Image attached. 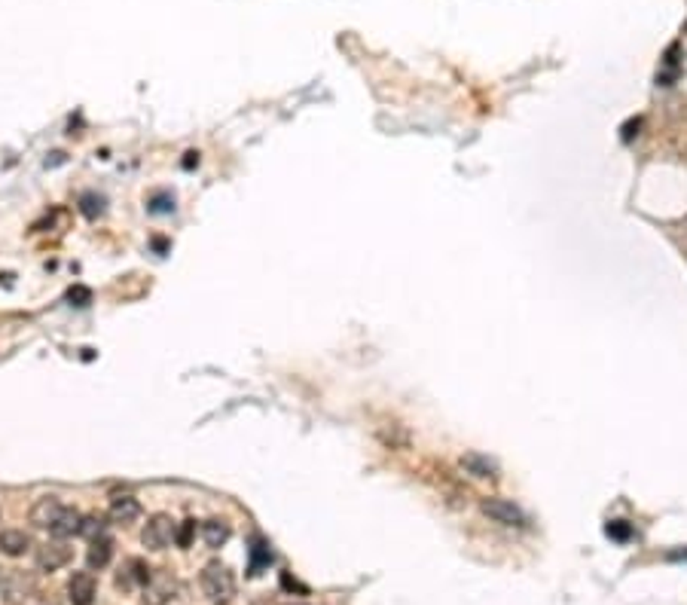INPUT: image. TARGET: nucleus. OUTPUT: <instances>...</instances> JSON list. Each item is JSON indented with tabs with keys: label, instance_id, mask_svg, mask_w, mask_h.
<instances>
[{
	"label": "nucleus",
	"instance_id": "19",
	"mask_svg": "<svg viewBox=\"0 0 687 605\" xmlns=\"http://www.w3.org/2000/svg\"><path fill=\"white\" fill-rule=\"evenodd\" d=\"M147 211L150 215H171L175 211V196L171 192H153L147 199Z\"/></svg>",
	"mask_w": 687,
	"mask_h": 605
},
{
	"label": "nucleus",
	"instance_id": "9",
	"mask_svg": "<svg viewBox=\"0 0 687 605\" xmlns=\"http://www.w3.org/2000/svg\"><path fill=\"white\" fill-rule=\"evenodd\" d=\"M107 517L113 522H120V526H129V522H135L141 517V501H137L135 495H116V499L110 501Z\"/></svg>",
	"mask_w": 687,
	"mask_h": 605
},
{
	"label": "nucleus",
	"instance_id": "5",
	"mask_svg": "<svg viewBox=\"0 0 687 605\" xmlns=\"http://www.w3.org/2000/svg\"><path fill=\"white\" fill-rule=\"evenodd\" d=\"M483 514L495 522H501V526H526V514L519 511L513 501L507 499H483Z\"/></svg>",
	"mask_w": 687,
	"mask_h": 605
},
{
	"label": "nucleus",
	"instance_id": "16",
	"mask_svg": "<svg viewBox=\"0 0 687 605\" xmlns=\"http://www.w3.org/2000/svg\"><path fill=\"white\" fill-rule=\"evenodd\" d=\"M80 211H82V217L98 220L101 215H105V196H98V192H82V196H80Z\"/></svg>",
	"mask_w": 687,
	"mask_h": 605
},
{
	"label": "nucleus",
	"instance_id": "7",
	"mask_svg": "<svg viewBox=\"0 0 687 605\" xmlns=\"http://www.w3.org/2000/svg\"><path fill=\"white\" fill-rule=\"evenodd\" d=\"M95 593H98V584H95L92 572H74L67 581V600L71 605H92Z\"/></svg>",
	"mask_w": 687,
	"mask_h": 605
},
{
	"label": "nucleus",
	"instance_id": "23",
	"mask_svg": "<svg viewBox=\"0 0 687 605\" xmlns=\"http://www.w3.org/2000/svg\"><path fill=\"white\" fill-rule=\"evenodd\" d=\"M196 165H199V153H196V150H190V153L187 156H183V169H196Z\"/></svg>",
	"mask_w": 687,
	"mask_h": 605
},
{
	"label": "nucleus",
	"instance_id": "24",
	"mask_svg": "<svg viewBox=\"0 0 687 605\" xmlns=\"http://www.w3.org/2000/svg\"><path fill=\"white\" fill-rule=\"evenodd\" d=\"M642 126V120H632V122H627V129H623V141H632V129H638ZM638 135V132H636Z\"/></svg>",
	"mask_w": 687,
	"mask_h": 605
},
{
	"label": "nucleus",
	"instance_id": "3",
	"mask_svg": "<svg viewBox=\"0 0 687 605\" xmlns=\"http://www.w3.org/2000/svg\"><path fill=\"white\" fill-rule=\"evenodd\" d=\"M144 605H168L177 593V581L168 572H150V581L141 587Z\"/></svg>",
	"mask_w": 687,
	"mask_h": 605
},
{
	"label": "nucleus",
	"instance_id": "8",
	"mask_svg": "<svg viewBox=\"0 0 687 605\" xmlns=\"http://www.w3.org/2000/svg\"><path fill=\"white\" fill-rule=\"evenodd\" d=\"M458 465H462L465 474H471V477H477V480L498 477V465H495L489 456H483V452H465V456L458 459Z\"/></svg>",
	"mask_w": 687,
	"mask_h": 605
},
{
	"label": "nucleus",
	"instance_id": "18",
	"mask_svg": "<svg viewBox=\"0 0 687 605\" xmlns=\"http://www.w3.org/2000/svg\"><path fill=\"white\" fill-rule=\"evenodd\" d=\"M675 52H678V43L669 46V52H666V67L657 74V82H660V86H672V82H675V77H678V59H675Z\"/></svg>",
	"mask_w": 687,
	"mask_h": 605
},
{
	"label": "nucleus",
	"instance_id": "11",
	"mask_svg": "<svg viewBox=\"0 0 687 605\" xmlns=\"http://www.w3.org/2000/svg\"><path fill=\"white\" fill-rule=\"evenodd\" d=\"M113 560V538L110 535H101V538L89 541V550H86V566L92 569H105L107 562Z\"/></svg>",
	"mask_w": 687,
	"mask_h": 605
},
{
	"label": "nucleus",
	"instance_id": "26",
	"mask_svg": "<svg viewBox=\"0 0 687 605\" xmlns=\"http://www.w3.org/2000/svg\"><path fill=\"white\" fill-rule=\"evenodd\" d=\"M291 605H306V602H291Z\"/></svg>",
	"mask_w": 687,
	"mask_h": 605
},
{
	"label": "nucleus",
	"instance_id": "14",
	"mask_svg": "<svg viewBox=\"0 0 687 605\" xmlns=\"http://www.w3.org/2000/svg\"><path fill=\"white\" fill-rule=\"evenodd\" d=\"M27 547H31V535L22 532V529H6V532H0V550L6 556H22L27 554Z\"/></svg>",
	"mask_w": 687,
	"mask_h": 605
},
{
	"label": "nucleus",
	"instance_id": "12",
	"mask_svg": "<svg viewBox=\"0 0 687 605\" xmlns=\"http://www.w3.org/2000/svg\"><path fill=\"white\" fill-rule=\"evenodd\" d=\"M80 520H82L80 511H74V507H61V514L55 517V522L50 526V535H52V538H59V541L71 538V535L80 532Z\"/></svg>",
	"mask_w": 687,
	"mask_h": 605
},
{
	"label": "nucleus",
	"instance_id": "15",
	"mask_svg": "<svg viewBox=\"0 0 687 605\" xmlns=\"http://www.w3.org/2000/svg\"><path fill=\"white\" fill-rule=\"evenodd\" d=\"M230 522H223V520H208V522H202V538H205V545H208L211 550H217V547H223L226 541H230Z\"/></svg>",
	"mask_w": 687,
	"mask_h": 605
},
{
	"label": "nucleus",
	"instance_id": "10",
	"mask_svg": "<svg viewBox=\"0 0 687 605\" xmlns=\"http://www.w3.org/2000/svg\"><path fill=\"white\" fill-rule=\"evenodd\" d=\"M61 501L55 499V495H43V499H37L34 501V507H31V522L37 529H50L52 522H55V517L61 514Z\"/></svg>",
	"mask_w": 687,
	"mask_h": 605
},
{
	"label": "nucleus",
	"instance_id": "22",
	"mask_svg": "<svg viewBox=\"0 0 687 605\" xmlns=\"http://www.w3.org/2000/svg\"><path fill=\"white\" fill-rule=\"evenodd\" d=\"M67 300H71V306H89V302H92V291H89V287H82V285H77V287H71V291H67Z\"/></svg>",
	"mask_w": 687,
	"mask_h": 605
},
{
	"label": "nucleus",
	"instance_id": "20",
	"mask_svg": "<svg viewBox=\"0 0 687 605\" xmlns=\"http://www.w3.org/2000/svg\"><path fill=\"white\" fill-rule=\"evenodd\" d=\"M605 535L614 541H629L632 538V526L627 520H611L608 526H605Z\"/></svg>",
	"mask_w": 687,
	"mask_h": 605
},
{
	"label": "nucleus",
	"instance_id": "17",
	"mask_svg": "<svg viewBox=\"0 0 687 605\" xmlns=\"http://www.w3.org/2000/svg\"><path fill=\"white\" fill-rule=\"evenodd\" d=\"M77 535H82L86 541H95V538H101V535H107V522H105V517H82L80 520V532Z\"/></svg>",
	"mask_w": 687,
	"mask_h": 605
},
{
	"label": "nucleus",
	"instance_id": "13",
	"mask_svg": "<svg viewBox=\"0 0 687 605\" xmlns=\"http://www.w3.org/2000/svg\"><path fill=\"white\" fill-rule=\"evenodd\" d=\"M247 556H251V562H247V575H260L263 569H269V566H272L269 541H263L260 535H254V538H251V547H247Z\"/></svg>",
	"mask_w": 687,
	"mask_h": 605
},
{
	"label": "nucleus",
	"instance_id": "4",
	"mask_svg": "<svg viewBox=\"0 0 687 605\" xmlns=\"http://www.w3.org/2000/svg\"><path fill=\"white\" fill-rule=\"evenodd\" d=\"M71 560H74V550L59 538L46 541V545L37 547V569L40 572H59V569H65Z\"/></svg>",
	"mask_w": 687,
	"mask_h": 605
},
{
	"label": "nucleus",
	"instance_id": "21",
	"mask_svg": "<svg viewBox=\"0 0 687 605\" xmlns=\"http://www.w3.org/2000/svg\"><path fill=\"white\" fill-rule=\"evenodd\" d=\"M192 535H196V520H183L175 526V541L177 547H190L192 545Z\"/></svg>",
	"mask_w": 687,
	"mask_h": 605
},
{
	"label": "nucleus",
	"instance_id": "2",
	"mask_svg": "<svg viewBox=\"0 0 687 605\" xmlns=\"http://www.w3.org/2000/svg\"><path fill=\"white\" fill-rule=\"evenodd\" d=\"M175 526L177 522L168 517V514H153V517L147 520V526H144V532H141V541H144V547H150V550H165L175 541Z\"/></svg>",
	"mask_w": 687,
	"mask_h": 605
},
{
	"label": "nucleus",
	"instance_id": "1",
	"mask_svg": "<svg viewBox=\"0 0 687 605\" xmlns=\"http://www.w3.org/2000/svg\"><path fill=\"white\" fill-rule=\"evenodd\" d=\"M236 575H232L230 566H223V562H208V566L202 569V593L208 596L215 605H226L236 600Z\"/></svg>",
	"mask_w": 687,
	"mask_h": 605
},
{
	"label": "nucleus",
	"instance_id": "25",
	"mask_svg": "<svg viewBox=\"0 0 687 605\" xmlns=\"http://www.w3.org/2000/svg\"><path fill=\"white\" fill-rule=\"evenodd\" d=\"M4 578H6V572H4V569H0V590H4Z\"/></svg>",
	"mask_w": 687,
	"mask_h": 605
},
{
	"label": "nucleus",
	"instance_id": "6",
	"mask_svg": "<svg viewBox=\"0 0 687 605\" xmlns=\"http://www.w3.org/2000/svg\"><path fill=\"white\" fill-rule=\"evenodd\" d=\"M150 572H153V569H150L147 562L132 556V560L122 562L120 572H116V587H120L122 593H129V590H141L144 584L150 581Z\"/></svg>",
	"mask_w": 687,
	"mask_h": 605
}]
</instances>
